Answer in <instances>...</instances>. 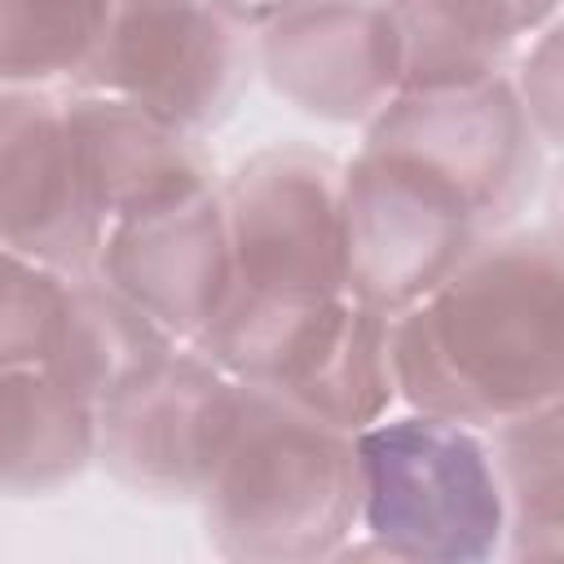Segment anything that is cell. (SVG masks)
Masks as SVG:
<instances>
[{
  "label": "cell",
  "instance_id": "cell-17",
  "mask_svg": "<svg viewBox=\"0 0 564 564\" xmlns=\"http://www.w3.org/2000/svg\"><path fill=\"white\" fill-rule=\"evenodd\" d=\"M502 489L507 560L564 555V405L516 414L485 432Z\"/></svg>",
  "mask_w": 564,
  "mask_h": 564
},
{
  "label": "cell",
  "instance_id": "cell-15",
  "mask_svg": "<svg viewBox=\"0 0 564 564\" xmlns=\"http://www.w3.org/2000/svg\"><path fill=\"white\" fill-rule=\"evenodd\" d=\"M97 414L44 361H0V498H48L93 467Z\"/></svg>",
  "mask_w": 564,
  "mask_h": 564
},
{
  "label": "cell",
  "instance_id": "cell-11",
  "mask_svg": "<svg viewBox=\"0 0 564 564\" xmlns=\"http://www.w3.org/2000/svg\"><path fill=\"white\" fill-rule=\"evenodd\" d=\"M216 185L110 220L88 264L176 344H198L234 291V256Z\"/></svg>",
  "mask_w": 564,
  "mask_h": 564
},
{
  "label": "cell",
  "instance_id": "cell-9",
  "mask_svg": "<svg viewBox=\"0 0 564 564\" xmlns=\"http://www.w3.org/2000/svg\"><path fill=\"white\" fill-rule=\"evenodd\" d=\"M238 392L242 383L194 344L167 348L93 410V467H101L128 494L194 502L234 423Z\"/></svg>",
  "mask_w": 564,
  "mask_h": 564
},
{
  "label": "cell",
  "instance_id": "cell-18",
  "mask_svg": "<svg viewBox=\"0 0 564 564\" xmlns=\"http://www.w3.org/2000/svg\"><path fill=\"white\" fill-rule=\"evenodd\" d=\"M101 22L106 0H0V88L70 93Z\"/></svg>",
  "mask_w": 564,
  "mask_h": 564
},
{
  "label": "cell",
  "instance_id": "cell-14",
  "mask_svg": "<svg viewBox=\"0 0 564 564\" xmlns=\"http://www.w3.org/2000/svg\"><path fill=\"white\" fill-rule=\"evenodd\" d=\"M401 88H467L507 75L538 22L520 0H388Z\"/></svg>",
  "mask_w": 564,
  "mask_h": 564
},
{
  "label": "cell",
  "instance_id": "cell-22",
  "mask_svg": "<svg viewBox=\"0 0 564 564\" xmlns=\"http://www.w3.org/2000/svg\"><path fill=\"white\" fill-rule=\"evenodd\" d=\"M538 22H555L560 18V0H520Z\"/></svg>",
  "mask_w": 564,
  "mask_h": 564
},
{
  "label": "cell",
  "instance_id": "cell-20",
  "mask_svg": "<svg viewBox=\"0 0 564 564\" xmlns=\"http://www.w3.org/2000/svg\"><path fill=\"white\" fill-rule=\"evenodd\" d=\"M560 18L546 22L538 35H529L520 44V53L507 66V84L524 110V119L533 123L538 141L555 154L560 150V119H564V48H560Z\"/></svg>",
  "mask_w": 564,
  "mask_h": 564
},
{
  "label": "cell",
  "instance_id": "cell-1",
  "mask_svg": "<svg viewBox=\"0 0 564 564\" xmlns=\"http://www.w3.org/2000/svg\"><path fill=\"white\" fill-rule=\"evenodd\" d=\"M397 405L489 432L564 397V251L555 225L480 238L419 304L392 313Z\"/></svg>",
  "mask_w": 564,
  "mask_h": 564
},
{
  "label": "cell",
  "instance_id": "cell-19",
  "mask_svg": "<svg viewBox=\"0 0 564 564\" xmlns=\"http://www.w3.org/2000/svg\"><path fill=\"white\" fill-rule=\"evenodd\" d=\"M66 273L0 247V361H44Z\"/></svg>",
  "mask_w": 564,
  "mask_h": 564
},
{
  "label": "cell",
  "instance_id": "cell-6",
  "mask_svg": "<svg viewBox=\"0 0 564 564\" xmlns=\"http://www.w3.org/2000/svg\"><path fill=\"white\" fill-rule=\"evenodd\" d=\"M251 75V35L212 0H106L97 48L75 88L123 97L207 137L234 115Z\"/></svg>",
  "mask_w": 564,
  "mask_h": 564
},
{
  "label": "cell",
  "instance_id": "cell-4",
  "mask_svg": "<svg viewBox=\"0 0 564 564\" xmlns=\"http://www.w3.org/2000/svg\"><path fill=\"white\" fill-rule=\"evenodd\" d=\"M194 348L242 388H256L339 432H361L397 410L392 317L348 291H229L225 308Z\"/></svg>",
  "mask_w": 564,
  "mask_h": 564
},
{
  "label": "cell",
  "instance_id": "cell-8",
  "mask_svg": "<svg viewBox=\"0 0 564 564\" xmlns=\"http://www.w3.org/2000/svg\"><path fill=\"white\" fill-rule=\"evenodd\" d=\"M339 181L344 159L308 141H273L220 176L216 194L234 256V291H344Z\"/></svg>",
  "mask_w": 564,
  "mask_h": 564
},
{
  "label": "cell",
  "instance_id": "cell-2",
  "mask_svg": "<svg viewBox=\"0 0 564 564\" xmlns=\"http://www.w3.org/2000/svg\"><path fill=\"white\" fill-rule=\"evenodd\" d=\"M207 546L238 564L339 560L357 533L352 432L317 423L256 388L194 494Z\"/></svg>",
  "mask_w": 564,
  "mask_h": 564
},
{
  "label": "cell",
  "instance_id": "cell-16",
  "mask_svg": "<svg viewBox=\"0 0 564 564\" xmlns=\"http://www.w3.org/2000/svg\"><path fill=\"white\" fill-rule=\"evenodd\" d=\"M167 348H176V339L119 291H110L93 269L66 273L44 366L93 410L145 366H154Z\"/></svg>",
  "mask_w": 564,
  "mask_h": 564
},
{
  "label": "cell",
  "instance_id": "cell-10",
  "mask_svg": "<svg viewBox=\"0 0 564 564\" xmlns=\"http://www.w3.org/2000/svg\"><path fill=\"white\" fill-rule=\"evenodd\" d=\"M251 62L291 110L344 128L401 88L388 0H300L251 35Z\"/></svg>",
  "mask_w": 564,
  "mask_h": 564
},
{
  "label": "cell",
  "instance_id": "cell-3",
  "mask_svg": "<svg viewBox=\"0 0 564 564\" xmlns=\"http://www.w3.org/2000/svg\"><path fill=\"white\" fill-rule=\"evenodd\" d=\"M352 449L357 533L339 560L485 564L502 555L507 516L485 432L397 405L352 432Z\"/></svg>",
  "mask_w": 564,
  "mask_h": 564
},
{
  "label": "cell",
  "instance_id": "cell-21",
  "mask_svg": "<svg viewBox=\"0 0 564 564\" xmlns=\"http://www.w3.org/2000/svg\"><path fill=\"white\" fill-rule=\"evenodd\" d=\"M234 26H242L247 35H256L260 26H269L273 18H282L291 4H300V0H212Z\"/></svg>",
  "mask_w": 564,
  "mask_h": 564
},
{
  "label": "cell",
  "instance_id": "cell-12",
  "mask_svg": "<svg viewBox=\"0 0 564 564\" xmlns=\"http://www.w3.org/2000/svg\"><path fill=\"white\" fill-rule=\"evenodd\" d=\"M101 225L84 198L66 93L0 88V247L62 273L88 269Z\"/></svg>",
  "mask_w": 564,
  "mask_h": 564
},
{
  "label": "cell",
  "instance_id": "cell-13",
  "mask_svg": "<svg viewBox=\"0 0 564 564\" xmlns=\"http://www.w3.org/2000/svg\"><path fill=\"white\" fill-rule=\"evenodd\" d=\"M66 119L84 198L101 229L220 181L212 150L203 145L207 137L185 132L123 97L75 88L66 93Z\"/></svg>",
  "mask_w": 564,
  "mask_h": 564
},
{
  "label": "cell",
  "instance_id": "cell-7",
  "mask_svg": "<svg viewBox=\"0 0 564 564\" xmlns=\"http://www.w3.org/2000/svg\"><path fill=\"white\" fill-rule=\"evenodd\" d=\"M361 141L410 154L449 181L489 234L529 212L551 159L507 75L467 88H405L361 123Z\"/></svg>",
  "mask_w": 564,
  "mask_h": 564
},
{
  "label": "cell",
  "instance_id": "cell-5",
  "mask_svg": "<svg viewBox=\"0 0 564 564\" xmlns=\"http://www.w3.org/2000/svg\"><path fill=\"white\" fill-rule=\"evenodd\" d=\"M489 238L467 198L383 145H357L339 181L344 291L379 313H401L436 291Z\"/></svg>",
  "mask_w": 564,
  "mask_h": 564
}]
</instances>
